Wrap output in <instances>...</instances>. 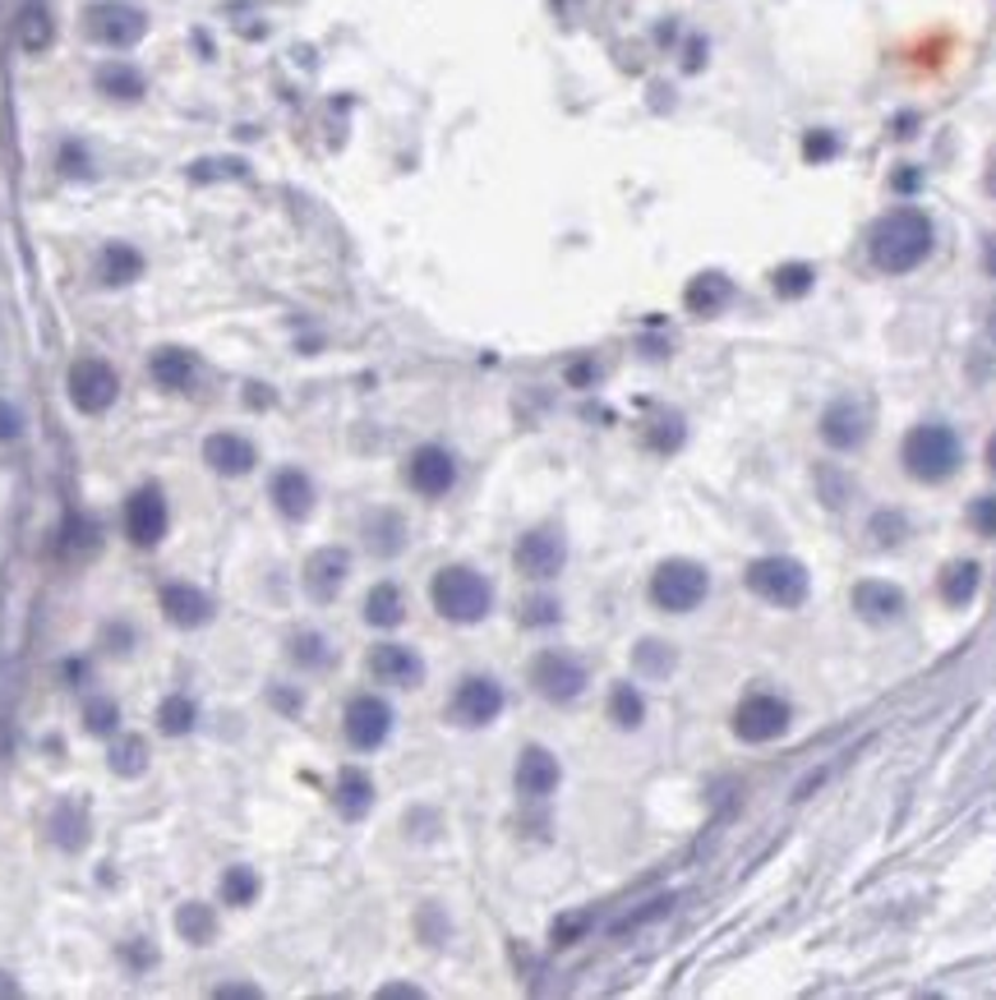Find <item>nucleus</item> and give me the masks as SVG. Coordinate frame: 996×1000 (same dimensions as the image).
I'll list each match as a JSON object with an SVG mask.
<instances>
[{
	"label": "nucleus",
	"instance_id": "1",
	"mask_svg": "<svg viewBox=\"0 0 996 1000\" xmlns=\"http://www.w3.org/2000/svg\"><path fill=\"white\" fill-rule=\"evenodd\" d=\"M932 240H937L932 217L918 212V208H895L872 227L868 254L881 273H914L918 263L932 254Z\"/></svg>",
	"mask_w": 996,
	"mask_h": 1000
},
{
	"label": "nucleus",
	"instance_id": "2",
	"mask_svg": "<svg viewBox=\"0 0 996 1000\" xmlns=\"http://www.w3.org/2000/svg\"><path fill=\"white\" fill-rule=\"evenodd\" d=\"M900 461L904 471H909L918 484H941L960 471L964 461V448H960V434L950 425H914L904 434V448H900Z\"/></svg>",
	"mask_w": 996,
	"mask_h": 1000
},
{
	"label": "nucleus",
	"instance_id": "3",
	"mask_svg": "<svg viewBox=\"0 0 996 1000\" xmlns=\"http://www.w3.org/2000/svg\"><path fill=\"white\" fill-rule=\"evenodd\" d=\"M430 599H434V609L448 618V622H480L484 613L494 609V586L484 582L476 567L453 563V567L434 572Z\"/></svg>",
	"mask_w": 996,
	"mask_h": 1000
},
{
	"label": "nucleus",
	"instance_id": "4",
	"mask_svg": "<svg viewBox=\"0 0 996 1000\" xmlns=\"http://www.w3.org/2000/svg\"><path fill=\"white\" fill-rule=\"evenodd\" d=\"M711 595V576L692 559H669L651 572V605L664 613H692Z\"/></svg>",
	"mask_w": 996,
	"mask_h": 1000
},
{
	"label": "nucleus",
	"instance_id": "5",
	"mask_svg": "<svg viewBox=\"0 0 996 1000\" xmlns=\"http://www.w3.org/2000/svg\"><path fill=\"white\" fill-rule=\"evenodd\" d=\"M747 590L762 595L766 605L775 609H799L808 590H812V576L799 559H780V553H770V559H757L747 567Z\"/></svg>",
	"mask_w": 996,
	"mask_h": 1000
},
{
	"label": "nucleus",
	"instance_id": "6",
	"mask_svg": "<svg viewBox=\"0 0 996 1000\" xmlns=\"http://www.w3.org/2000/svg\"><path fill=\"white\" fill-rule=\"evenodd\" d=\"M83 33L98 42V47H135V42L148 33V14L139 5H125V0H102L83 14Z\"/></svg>",
	"mask_w": 996,
	"mask_h": 1000
},
{
	"label": "nucleus",
	"instance_id": "7",
	"mask_svg": "<svg viewBox=\"0 0 996 1000\" xmlns=\"http://www.w3.org/2000/svg\"><path fill=\"white\" fill-rule=\"evenodd\" d=\"M65 388H70V402H75L83 415H102V411H111V402L121 396L116 369H111L106 360H98V355H83V360H75V365H70V379H65Z\"/></svg>",
	"mask_w": 996,
	"mask_h": 1000
},
{
	"label": "nucleus",
	"instance_id": "8",
	"mask_svg": "<svg viewBox=\"0 0 996 1000\" xmlns=\"http://www.w3.org/2000/svg\"><path fill=\"white\" fill-rule=\"evenodd\" d=\"M530 687H536L545 701L568 705L586 692V669H582V659H572L568 651H540L530 659Z\"/></svg>",
	"mask_w": 996,
	"mask_h": 1000
},
{
	"label": "nucleus",
	"instance_id": "9",
	"mask_svg": "<svg viewBox=\"0 0 996 1000\" xmlns=\"http://www.w3.org/2000/svg\"><path fill=\"white\" fill-rule=\"evenodd\" d=\"M167 526H171V507H167L158 484H144V488H135V494L125 498V536H129V544L158 549L167 540Z\"/></svg>",
	"mask_w": 996,
	"mask_h": 1000
},
{
	"label": "nucleus",
	"instance_id": "10",
	"mask_svg": "<svg viewBox=\"0 0 996 1000\" xmlns=\"http://www.w3.org/2000/svg\"><path fill=\"white\" fill-rule=\"evenodd\" d=\"M342 728H346V743L356 751H379L392 733V705L383 697H351L346 701V715H342Z\"/></svg>",
	"mask_w": 996,
	"mask_h": 1000
},
{
	"label": "nucleus",
	"instance_id": "11",
	"mask_svg": "<svg viewBox=\"0 0 996 1000\" xmlns=\"http://www.w3.org/2000/svg\"><path fill=\"white\" fill-rule=\"evenodd\" d=\"M789 728V701L775 692H752L734 710V733L743 743H775Z\"/></svg>",
	"mask_w": 996,
	"mask_h": 1000
},
{
	"label": "nucleus",
	"instance_id": "12",
	"mask_svg": "<svg viewBox=\"0 0 996 1000\" xmlns=\"http://www.w3.org/2000/svg\"><path fill=\"white\" fill-rule=\"evenodd\" d=\"M513 563L522 576H530V582H549V576H559L563 563H568V540L559 536V530H526V536L517 540L513 549Z\"/></svg>",
	"mask_w": 996,
	"mask_h": 1000
},
{
	"label": "nucleus",
	"instance_id": "13",
	"mask_svg": "<svg viewBox=\"0 0 996 1000\" xmlns=\"http://www.w3.org/2000/svg\"><path fill=\"white\" fill-rule=\"evenodd\" d=\"M407 484L415 488L420 498H443L448 488L457 484V461L448 448H438V442H425V448H415L411 461H407Z\"/></svg>",
	"mask_w": 996,
	"mask_h": 1000
},
{
	"label": "nucleus",
	"instance_id": "14",
	"mask_svg": "<svg viewBox=\"0 0 996 1000\" xmlns=\"http://www.w3.org/2000/svg\"><path fill=\"white\" fill-rule=\"evenodd\" d=\"M503 687L494 682V678H484V674H471V678H461V687H457V697H453V715L461 720V724H471V728H480V724H494L499 715H503Z\"/></svg>",
	"mask_w": 996,
	"mask_h": 1000
},
{
	"label": "nucleus",
	"instance_id": "15",
	"mask_svg": "<svg viewBox=\"0 0 996 1000\" xmlns=\"http://www.w3.org/2000/svg\"><path fill=\"white\" fill-rule=\"evenodd\" d=\"M346 576H351V553L337 549V544H328L319 553H309V563H305V590H309V599L328 605V599H337V590L346 586Z\"/></svg>",
	"mask_w": 996,
	"mask_h": 1000
},
{
	"label": "nucleus",
	"instance_id": "16",
	"mask_svg": "<svg viewBox=\"0 0 996 1000\" xmlns=\"http://www.w3.org/2000/svg\"><path fill=\"white\" fill-rule=\"evenodd\" d=\"M369 674L388 682V687H420L425 682V659H420L411 646H397V641H379L369 651Z\"/></svg>",
	"mask_w": 996,
	"mask_h": 1000
},
{
	"label": "nucleus",
	"instance_id": "17",
	"mask_svg": "<svg viewBox=\"0 0 996 1000\" xmlns=\"http://www.w3.org/2000/svg\"><path fill=\"white\" fill-rule=\"evenodd\" d=\"M872 434V415L862 411L858 402H831L826 415H822V438L831 442L835 452H854L862 448Z\"/></svg>",
	"mask_w": 996,
	"mask_h": 1000
},
{
	"label": "nucleus",
	"instance_id": "18",
	"mask_svg": "<svg viewBox=\"0 0 996 1000\" xmlns=\"http://www.w3.org/2000/svg\"><path fill=\"white\" fill-rule=\"evenodd\" d=\"M563 780V770H559V757H553L549 747H526L522 757H517V770H513V784L522 797H530V803H540V797H549L553 789H559Z\"/></svg>",
	"mask_w": 996,
	"mask_h": 1000
},
{
	"label": "nucleus",
	"instance_id": "19",
	"mask_svg": "<svg viewBox=\"0 0 996 1000\" xmlns=\"http://www.w3.org/2000/svg\"><path fill=\"white\" fill-rule=\"evenodd\" d=\"M273 507L286 517V521H305L309 513H314V480H309L300 465H282V471L273 475Z\"/></svg>",
	"mask_w": 996,
	"mask_h": 1000
},
{
	"label": "nucleus",
	"instance_id": "20",
	"mask_svg": "<svg viewBox=\"0 0 996 1000\" xmlns=\"http://www.w3.org/2000/svg\"><path fill=\"white\" fill-rule=\"evenodd\" d=\"M204 461L213 465L217 475L236 480V475H250V471H254V465H259V452H254V442L240 438V434H213V438L204 442Z\"/></svg>",
	"mask_w": 996,
	"mask_h": 1000
},
{
	"label": "nucleus",
	"instance_id": "21",
	"mask_svg": "<svg viewBox=\"0 0 996 1000\" xmlns=\"http://www.w3.org/2000/svg\"><path fill=\"white\" fill-rule=\"evenodd\" d=\"M162 613L175 628H204L213 618V599L190 582H171V586H162Z\"/></svg>",
	"mask_w": 996,
	"mask_h": 1000
},
{
	"label": "nucleus",
	"instance_id": "22",
	"mask_svg": "<svg viewBox=\"0 0 996 1000\" xmlns=\"http://www.w3.org/2000/svg\"><path fill=\"white\" fill-rule=\"evenodd\" d=\"M849 599H854V613L868 622H895L904 613V590L891 582H858Z\"/></svg>",
	"mask_w": 996,
	"mask_h": 1000
},
{
	"label": "nucleus",
	"instance_id": "23",
	"mask_svg": "<svg viewBox=\"0 0 996 1000\" xmlns=\"http://www.w3.org/2000/svg\"><path fill=\"white\" fill-rule=\"evenodd\" d=\"M14 37L24 51H47L56 42V19H51V5L47 0H24L19 5V19H14Z\"/></svg>",
	"mask_w": 996,
	"mask_h": 1000
},
{
	"label": "nucleus",
	"instance_id": "24",
	"mask_svg": "<svg viewBox=\"0 0 996 1000\" xmlns=\"http://www.w3.org/2000/svg\"><path fill=\"white\" fill-rule=\"evenodd\" d=\"M337 812L346 816V820H360L369 807H374V780L365 770H356V766H346L342 774H337Z\"/></svg>",
	"mask_w": 996,
	"mask_h": 1000
},
{
	"label": "nucleus",
	"instance_id": "25",
	"mask_svg": "<svg viewBox=\"0 0 996 1000\" xmlns=\"http://www.w3.org/2000/svg\"><path fill=\"white\" fill-rule=\"evenodd\" d=\"M194 355L190 350H181V346H167V350H158L152 355V383L158 388H171V392H185L190 383H194Z\"/></svg>",
	"mask_w": 996,
	"mask_h": 1000
},
{
	"label": "nucleus",
	"instance_id": "26",
	"mask_svg": "<svg viewBox=\"0 0 996 1000\" xmlns=\"http://www.w3.org/2000/svg\"><path fill=\"white\" fill-rule=\"evenodd\" d=\"M407 618V595L397 590L392 582H379L365 595V622L369 628H397Z\"/></svg>",
	"mask_w": 996,
	"mask_h": 1000
},
{
	"label": "nucleus",
	"instance_id": "27",
	"mask_svg": "<svg viewBox=\"0 0 996 1000\" xmlns=\"http://www.w3.org/2000/svg\"><path fill=\"white\" fill-rule=\"evenodd\" d=\"M978 586H983V567L978 563H950L941 572V599L950 609H964L969 599L978 595Z\"/></svg>",
	"mask_w": 996,
	"mask_h": 1000
},
{
	"label": "nucleus",
	"instance_id": "28",
	"mask_svg": "<svg viewBox=\"0 0 996 1000\" xmlns=\"http://www.w3.org/2000/svg\"><path fill=\"white\" fill-rule=\"evenodd\" d=\"M175 931H181V941L190 945H208L217 936V918H213V904H181L175 908Z\"/></svg>",
	"mask_w": 996,
	"mask_h": 1000
},
{
	"label": "nucleus",
	"instance_id": "29",
	"mask_svg": "<svg viewBox=\"0 0 996 1000\" xmlns=\"http://www.w3.org/2000/svg\"><path fill=\"white\" fill-rule=\"evenodd\" d=\"M144 273V254L129 250V244H106L102 250V281L106 286H129Z\"/></svg>",
	"mask_w": 996,
	"mask_h": 1000
},
{
	"label": "nucleus",
	"instance_id": "30",
	"mask_svg": "<svg viewBox=\"0 0 996 1000\" xmlns=\"http://www.w3.org/2000/svg\"><path fill=\"white\" fill-rule=\"evenodd\" d=\"M98 88L106 97H116V102H135V97H144V74L135 70V65H102Z\"/></svg>",
	"mask_w": 996,
	"mask_h": 1000
},
{
	"label": "nucleus",
	"instance_id": "31",
	"mask_svg": "<svg viewBox=\"0 0 996 1000\" xmlns=\"http://www.w3.org/2000/svg\"><path fill=\"white\" fill-rule=\"evenodd\" d=\"M111 770H116L121 780H139V774L148 770V743L139 738V733L116 738V747H111Z\"/></svg>",
	"mask_w": 996,
	"mask_h": 1000
},
{
	"label": "nucleus",
	"instance_id": "32",
	"mask_svg": "<svg viewBox=\"0 0 996 1000\" xmlns=\"http://www.w3.org/2000/svg\"><path fill=\"white\" fill-rule=\"evenodd\" d=\"M51 835H56L60 849H70V853L83 849V843H88V816H83V807L60 803L56 816H51Z\"/></svg>",
	"mask_w": 996,
	"mask_h": 1000
},
{
	"label": "nucleus",
	"instance_id": "33",
	"mask_svg": "<svg viewBox=\"0 0 996 1000\" xmlns=\"http://www.w3.org/2000/svg\"><path fill=\"white\" fill-rule=\"evenodd\" d=\"M609 720L618 728H641V720H646V701H641V692L632 682H618L609 692Z\"/></svg>",
	"mask_w": 996,
	"mask_h": 1000
},
{
	"label": "nucleus",
	"instance_id": "34",
	"mask_svg": "<svg viewBox=\"0 0 996 1000\" xmlns=\"http://www.w3.org/2000/svg\"><path fill=\"white\" fill-rule=\"evenodd\" d=\"M724 300H729V281L720 273L692 277V286H688V309H692V314H715Z\"/></svg>",
	"mask_w": 996,
	"mask_h": 1000
},
{
	"label": "nucleus",
	"instance_id": "35",
	"mask_svg": "<svg viewBox=\"0 0 996 1000\" xmlns=\"http://www.w3.org/2000/svg\"><path fill=\"white\" fill-rule=\"evenodd\" d=\"M254 899H259V876H254V866H227V876H221V904L250 908Z\"/></svg>",
	"mask_w": 996,
	"mask_h": 1000
},
{
	"label": "nucleus",
	"instance_id": "36",
	"mask_svg": "<svg viewBox=\"0 0 996 1000\" xmlns=\"http://www.w3.org/2000/svg\"><path fill=\"white\" fill-rule=\"evenodd\" d=\"M194 720H198V710H194L190 697H167L158 705V728L167 733V738H185V733L194 728Z\"/></svg>",
	"mask_w": 996,
	"mask_h": 1000
},
{
	"label": "nucleus",
	"instance_id": "37",
	"mask_svg": "<svg viewBox=\"0 0 996 1000\" xmlns=\"http://www.w3.org/2000/svg\"><path fill=\"white\" fill-rule=\"evenodd\" d=\"M365 536H369V549L374 553H397V549H402V517H392V513L369 517L365 521Z\"/></svg>",
	"mask_w": 996,
	"mask_h": 1000
},
{
	"label": "nucleus",
	"instance_id": "38",
	"mask_svg": "<svg viewBox=\"0 0 996 1000\" xmlns=\"http://www.w3.org/2000/svg\"><path fill=\"white\" fill-rule=\"evenodd\" d=\"M291 659L305 664V669H323V664H332L328 636H319V632H296V636H291Z\"/></svg>",
	"mask_w": 996,
	"mask_h": 1000
},
{
	"label": "nucleus",
	"instance_id": "39",
	"mask_svg": "<svg viewBox=\"0 0 996 1000\" xmlns=\"http://www.w3.org/2000/svg\"><path fill=\"white\" fill-rule=\"evenodd\" d=\"M83 728L98 733V738H102V733H116L121 728V705L111 697H93L83 705Z\"/></svg>",
	"mask_w": 996,
	"mask_h": 1000
},
{
	"label": "nucleus",
	"instance_id": "40",
	"mask_svg": "<svg viewBox=\"0 0 996 1000\" xmlns=\"http://www.w3.org/2000/svg\"><path fill=\"white\" fill-rule=\"evenodd\" d=\"M812 281H816V273L808 268V263H785V268L775 273V291H780L785 300H799V296L812 291Z\"/></svg>",
	"mask_w": 996,
	"mask_h": 1000
},
{
	"label": "nucleus",
	"instance_id": "41",
	"mask_svg": "<svg viewBox=\"0 0 996 1000\" xmlns=\"http://www.w3.org/2000/svg\"><path fill=\"white\" fill-rule=\"evenodd\" d=\"M637 669L651 674V678H664L674 669V651L664 646V641H641V646H637Z\"/></svg>",
	"mask_w": 996,
	"mask_h": 1000
},
{
	"label": "nucleus",
	"instance_id": "42",
	"mask_svg": "<svg viewBox=\"0 0 996 1000\" xmlns=\"http://www.w3.org/2000/svg\"><path fill=\"white\" fill-rule=\"evenodd\" d=\"M60 544H65V553H70V549H83V553H88V549L98 544V526L88 521V517H70V526H65V540H60Z\"/></svg>",
	"mask_w": 996,
	"mask_h": 1000
},
{
	"label": "nucleus",
	"instance_id": "43",
	"mask_svg": "<svg viewBox=\"0 0 996 1000\" xmlns=\"http://www.w3.org/2000/svg\"><path fill=\"white\" fill-rule=\"evenodd\" d=\"M969 521H973V530H978V536H996V494H987V498H978L969 507Z\"/></svg>",
	"mask_w": 996,
	"mask_h": 1000
},
{
	"label": "nucleus",
	"instance_id": "44",
	"mask_svg": "<svg viewBox=\"0 0 996 1000\" xmlns=\"http://www.w3.org/2000/svg\"><path fill=\"white\" fill-rule=\"evenodd\" d=\"M872 530H877V544H900V536H904V517H900V513H881V517L872 521Z\"/></svg>",
	"mask_w": 996,
	"mask_h": 1000
},
{
	"label": "nucleus",
	"instance_id": "45",
	"mask_svg": "<svg viewBox=\"0 0 996 1000\" xmlns=\"http://www.w3.org/2000/svg\"><path fill=\"white\" fill-rule=\"evenodd\" d=\"M526 609L530 613H522V618L530 622V628H536V622H559V605H553V599H530Z\"/></svg>",
	"mask_w": 996,
	"mask_h": 1000
},
{
	"label": "nucleus",
	"instance_id": "46",
	"mask_svg": "<svg viewBox=\"0 0 996 1000\" xmlns=\"http://www.w3.org/2000/svg\"><path fill=\"white\" fill-rule=\"evenodd\" d=\"M669 904L674 899H651V908H641V913H632L623 927H618V931H632V927H641V922H651V918H660V913H669Z\"/></svg>",
	"mask_w": 996,
	"mask_h": 1000
},
{
	"label": "nucleus",
	"instance_id": "47",
	"mask_svg": "<svg viewBox=\"0 0 996 1000\" xmlns=\"http://www.w3.org/2000/svg\"><path fill=\"white\" fill-rule=\"evenodd\" d=\"M591 927V918L582 913V918H563L559 927H553V941H559V945H572V936H577V931H586Z\"/></svg>",
	"mask_w": 996,
	"mask_h": 1000
},
{
	"label": "nucleus",
	"instance_id": "48",
	"mask_svg": "<svg viewBox=\"0 0 996 1000\" xmlns=\"http://www.w3.org/2000/svg\"><path fill=\"white\" fill-rule=\"evenodd\" d=\"M19 425H24V419H19V411H14L10 402H0V442L19 438Z\"/></svg>",
	"mask_w": 996,
	"mask_h": 1000
},
{
	"label": "nucleus",
	"instance_id": "49",
	"mask_svg": "<svg viewBox=\"0 0 996 1000\" xmlns=\"http://www.w3.org/2000/svg\"><path fill=\"white\" fill-rule=\"evenodd\" d=\"M831 152H835V139L831 135H812L808 139V158L816 162V158H831Z\"/></svg>",
	"mask_w": 996,
	"mask_h": 1000
},
{
	"label": "nucleus",
	"instance_id": "50",
	"mask_svg": "<svg viewBox=\"0 0 996 1000\" xmlns=\"http://www.w3.org/2000/svg\"><path fill=\"white\" fill-rule=\"evenodd\" d=\"M60 171H83V148L79 143L60 148Z\"/></svg>",
	"mask_w": 996,
	"mask_h": 1000
},
{
	"label": "nucleus",
	"instance_id": "51",
	"mask_svg": "<svg viewBox=\"0 0 996 1000\" xmlns=\"http://www.w3.org/2000/svg\"><path fill=\"white\" fill-rule=\"evenodd\" d=\"M987 194L996 198V158H992V166H987Z\"/></svg>",
	"mask_w": 996,
	"mask_h": 1000
},
{
	"label": "nucleus",
	"instance_id": "52",
	"mask_svg": "<svg viewBox=\"0 0 996 1000\" xmlns=\"http://www.w3.org/2000/svg\"><path fill=\"white\" fill-rule=\"evenodd\" d=\"M987 465L996 471V434H992V442H987Z\"/></svg>",
	"mask_w": 996,
	"mask_h": 1000
},
{
	"label": "nucleus",
	"instance_id": "53",
	"mask_svg": "<svg viewBox=\"0 0 996 1000\" xmlns=\"http://www.w3.org/2000/svg\"><path fill=\"white\" fill-rule=\"evenodd\" d=\"M987 268L996 273V244H987Z\"/></svg>",
	"mask_w": 996,
	"mask_h": 1000
}]
</instances>
